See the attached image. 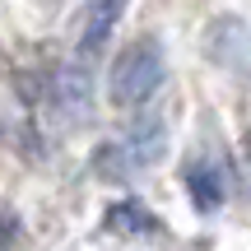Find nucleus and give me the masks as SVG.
I'll list each match as a JSON object with an SVG mask.
<instances>
[{
  "instance_id": "nucleus-1",
  "label": "nucleus",
  "mask_w": 251,
  "mask_h": 251,
  "mask_svg": "<svg viewBox=\"0 0 251 251\" xmlns=\"http://www.w3.org/2000/svg\"><path fill=\"white\" fill-rule=\"evenodd\" d=\"M168 79V65H163V47L153 37L144 42H130L126 51L112 61V75H107V98L117 107H144L153 93L163 89Z\"/></svg>"
},
{
  "instance_id": "nucleus-2",
  "label": "nucleus",
  "mask_w": 251,
  "mask_h": 251,
  "mask_svg": "<svg viewBox=\"0 0 251 251\" xmlns=\"http://www.w3.org/2000/svg\"><path fill=\"white\" fill-rule=\"evenodd\" d=\"M163 149H168L163 121H140V126H130L121 140L102 144L93 163H98V177L121 181V177H130V172H140V168H149V163H158Z\"/></svg>"
},
{
  "instance_id": "nucleus-3",
  "label": "nucleus",
  "mask_w": 251,
  "mask_h": 251,
  "mask_svg": "<svg viewBox=\"0 0 251 251\" xmlns=\"http://www.w3.org/2000/svg\"><path fill=\"white\" fill-rule=\"evenodd\" d=\"M89 75H93V61H84V56H75V61L56 75L51 98H56V112H61L65 121H84L93 112V79Z\"/></svg>"
},
{
  "instance_id": "nucleus-4",
  "label": "nucleus",
  "mask_w": 251,
  "mask_h": 251,
  "mask_svg": "<svg viewBox=\"0 0 251 251\" xmlns=\"http://www.w3.org/2000/svg\"><path fill=\"white\" fill-rule=\"evenodd\" d=\"M181 181H186V191H191L200 214H214L224 205V196H228V177H224V163L219 158H196L181 172Z\"/></svg>"
},
{
  "instance_id": "nucleus-5",
  "label": "nucleus",
  "mask_w": 251,
  "mask_h": 251,
  "mask_svg": "<svg viewBox=\"0 0 251 251\" xmlns=\"http://www.w3.org/2000/svg\"><path fill=\"white\" fill-rule=\"evenodd\" d=\"M121 14H126V0H89L84 5V33H79V56L84 61H93L107 47V37L121 24Z\"/></svg>"
},
{
  "instance_id": "nucleus-6",
  "label": "nucleus",
  "mask_w": 251,
  "mask_h": 251,
  "mask_svg": "<svg viewBox=\"0 0 251 251\" xmlns=\"http://www.w3.org/2000/svg\"><path fill=\"white\" fill-rule=\"evenodd\" d=\"M107 228L112 233H153L158 219L144 205H135V200H121V205H107Z\"/></svg>"
},
{
  "instance_id": "nucleus-7",
  "label": "nucleus",
  "mask_w": 251,
  "mask_h": 251,
  "mask_svg": "<svg viewBox=\"0 0 251 251\" xmlns=\"http://www.w3.org/2000/svg\"><path fill=\"white\" fill-rule=\"evenodd\" d=\"M14 237H19V219L0 209V251H9V242H14Z\"/></svg>"
}]
</instances>
